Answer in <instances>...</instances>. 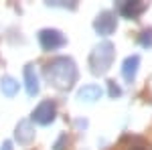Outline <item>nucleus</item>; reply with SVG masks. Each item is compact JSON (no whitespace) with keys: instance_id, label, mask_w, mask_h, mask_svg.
I'll return each mask as SVG.
<instances>
[{"instance_id":"14","label":"nucleus","mask_w":152,"mask_h":150,"mask_svg":"<svg viewBox=\"0 0 152 150\" xmlns=\"http://www.w3.org/2000/svg\"><path fill=\"white\" fill-rule=\"evenodd\" d=\"M0 150H12V142H4V144H2V148Z\"/></svg>"},{"instance_id":"11","label":"nucleus","mask_w":152,"mask_h":150,"mask_svg":"<svg viewBox=\"0 0 152 150\" xmlns=\"http://www.w3.org/2000/svg\"><path fill=\"white\" fill-rule=\"evenodd\" d=\"M0 89H2V93L6 97H14L18 93V81L14 79V77H10V75H4L0 79Z\"/></svg>"},{"instance_id":"3","label":"nucleus","mask_w":152,"mask_h":150,"mask_svg":"<svg viewBox=\"0 0 152 150\" xmlns=\"http://www.w3.org/2000/svg\"><path fill=\"white\" fill-rule=\"evenodd\" d=\"M39 41H41V47H43L45 51H55V49L65 45V37L61 35L59 31H55V29H45V31H41V33H39Z\"/></svg>"},{"instance_id":"5","label":"nucleus","mask_w":152,"mask_h":150,"mask_svg":"<svg viewBox=\"0 0 152 150\" xmlns=\"http://www.w3.org/2000/svg\"><path fill=\"white\" fill-rule=\"evenodd\" d=\"M94 29L99 33V35H104V37L112 35V33L116 31V14L110 12V10H104L97 18H95Z\"/></svg>"},{"instance_id":"12","label":"nucleus","mask_w":152,"mask_h":150,"mask_svg":"<svg viewBox=\"0 0 152 150\" xmlns=\"http://www.w3.org/2000/svg\"><path fill=\"white\" fill-rule=\"evenodd\" d=\"M140 45L142 47H152V31H144L140 35Z\"/></svg>"},{"instance_id":"2","label":"nucleus","mask_w":152,"mask_h":150,"mask_svg":"<svg viewBox=\"0 0 152 150\" xmlns=\"http://www.w3.org/2000/svg\"><path fill=\"white\" fill-rule=\"evenodd\" d=\"M112 61H114V45L110 41H104V43H99L91 51V55H89V67H91V71H94L95 75H102V73H105V71L110 69Z\"/></svg>"},{"instance_id":"1","label":"nucleus","mask_w":152,"mask_h":150,"mask_svg":"<svg viewBox=\"0 0 152 150\" xmlns=\"http://www.w3.org/2000/svg\"><path fill=\"white\" fill-rule=\"evenodd\" d=\"M45 75L55 87L67 89L77 79V69H75V63L69 57H55L51 63H47Z\"/></svg>"},{"instance_id":"4","label":"nucleus","mask_w":152,"mask_h":150,"mask_svg":"<svg viewBox=\"0 0 152 150\" xmlns=\"http://www.w3.org/2000/svg\"><path fill=\"white\" fill-rule=\"evenodd\" d=\"M53 120H55V104H53L51 100L41 102V104L35 108V112H33V122L47 126V124L53 122Z\"/></svg>"},{"instance_id":"8","label":"nucleus","mask_w":152,"mask_h":150,"mask_svg":"<svg viewBox=\"0 0 152 150\" xmlns=\"http://www.w3.org/2000/svg\"><path fill=\"white\" fill-rule=\"evenodd\" d=\"M24 85H26V93L28 95H37L39 93V77L33 65L24 67Z\"/></svg>"},{"instance_id":"13","label":"nucleus","mask_w":152,"mask_h":150,"mask_svg":"<svg viewBox=\"0 0 152 150\" xmlns=\"http://www.w3.org/2000/svg\"><path fill=\"white\" fill-rule=\"evenodd\" d=\"M110 95L112 97H120L122 95V89L116 85V81H110Z\"/></svg>"},{"instance_id":"10","label":"nucleus","mask_w":152,"mask_h":150,"mask_svg":"<svg viewBox=\"0 0 152 150\" xmlns=\"http://www.w3.org/2000/svg\"><path fill=\"white\" fill-rule=\"evenodd\" d=\"M120 14L126 16V18H136L142 10H144V4L142 2H122L120 6Z\"/></svg>"},{"instance_id":"6","label":"nucleus","mask_w":152,"mask_h":150,"mask_svg":"<svg viewBox=\"0 0 152 150\" xmlns=\"http://www.w3.org/2000/svg\"><path fill=\"white\" fill-rule=\"evenodd\" d=\"M14 138L18 140L20 144H28L31 140L35 138V128L28 120H20L18 126H16V132H14Z\"/></svg>"},{"instance_id":"9","label":"nucleus","mask_w":152,"mask_h":150,"mask_svg":"<svg viewBox=\"0 0 152 150\" xmlns=\"http://www.w3.org/2000/svg\"><path fill=\"white\" fill-rule=\"evenodd\" d=\"M102 87L99 85H83L81 89L77 91V100H81V102H95V100H99L102 97Z\"/></svg>"},{"instance_id":"7","label":"nucleus","mask_w":152,"mask_h":150,"mask_svg":"<svg viewBox=\"0 0 152 150\" xmlns=\"http://www.w3.org/2000/svg\"><path fill=\"white\" fill-rule=\"evenodd\" d=\"M138 65H140V57H138V55H130V57H126L124 65H122V75H124V79L128 81V83H132V81L136 79Z\"/></svg>"}]
</instances>
